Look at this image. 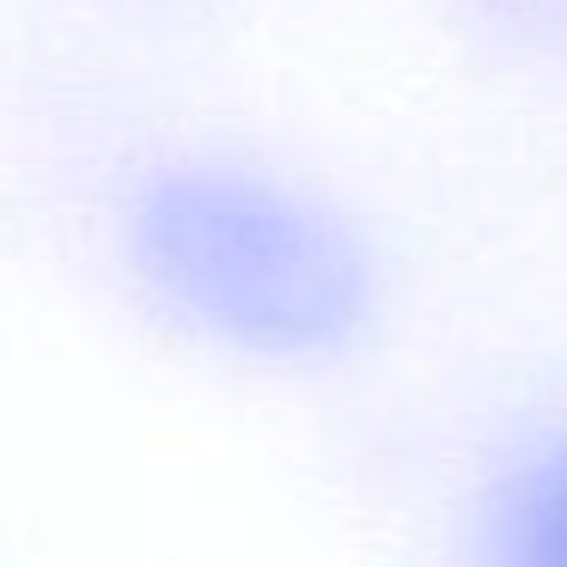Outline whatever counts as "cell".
<instances>
[{"label":"cell","instance_id":"6da1fadb","mask_svg":"<svg viewBox=\"0 0 567 567\" xmlns=\"http://www.w3.org/2000/svg\"><path fill=\"white\" fill-rule=\"evenodd\" d=\"M147 275L196 323L262 354H318L360 330L372 275L348 226L250 177H165L135 214Z\"/></svg>","mask_w":567,"mask_h":567}]
</instances>
